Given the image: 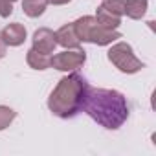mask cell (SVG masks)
Segmentation results:
<instances>
[{
  "instance_id": "1",
  "label": "cell",
  "mask_w": 156,
  "mask_h": 156,
  "mask_svg": "<svg viewBox=\"0 0 156 156\" xmlns=\"http://www.w3.org/2000/svg\"><path fill=\"white\" fill-rule=\"evenodd\" d=\"M83 110L101 127L116 130L129 118V105L121 92L110 88H92L87 94Z\"/></svg>"
},
{
  "instance_id": "2",
  "label": "cell",
  "mask_w": 156,
  "mask_h": 156,
  "mask_svg": "<svg viewBox=\"0 0 156 156\" xmlns=\"http://www.w3.org/2000/svg\"><path fill=\"white\" fill-rule=\"evenodd\" d=\"M88 90H90L88 81L81 73L72 72V73L64 75L57 83V87L51 90V94L48 98V108L51 110L53 116H57L61 119L75 118L83 110Z\"/></svg>"
},
{
  "instance_id": "3",
  "label": "cell",
  "mask_w": 156,
  "mask_h": 156,
  "mask_svg": "<svg viewBox=\"0 0 156 156\" xmlns=\"http://www.w3.org/2000/svg\"><path fill=\"white\" fill-rule=\"evenodd\" d=\"M73 24V30L79 37V41L83 42H92V44H98V46H108L112 42H116L118 39H121V33L118 30H107L103 26L98 24L96 17H81L77 19Z\"/></svg>"
},
{
  "instance_id": "4",
  "label": "cell",
  "mask_w": 156,
  "mask_h": 156,
  "mask_svg": "<svg viewBox=\"0 0 156 156\" xmlns=\"http://www.w3.org/2000/svg\"><path fill=\"white\" fill-rule=\"evenodd\" d=\"M108 61L123 73H136L141 68H145V64L134 55L132 46L129 42H116L108 48L107 51Z\"/></svg>"
},
{
  "instance_id": "5",
  "label": "cell",
  "mask_w": 156,
  "mask_h": 156,
  "mask_svg": "<svg viewBox=\"0 0 156 156\" xmlns=\"http://www.w3.org/2000/svg\"><path fill=\"white\" fill-rule=\"evenodd\" d=\"M87 61V51L81 48L64 50L61 53L51 55V68L59 72H77Z\"/></svg>"
},
{
  "instance_id": "6",
  "label": "cell",
  "mask_w": 156,
  "mask_h": 156,
  "mask_svg": "<svg viewBox=\"0 0 156 156\" xmlns=\"http://www.w3.org/2000/svg\"><path fill=\"white\" fill-rule=\"evenodd\" d=\"M55 46H57V39L50 28H39L33 33V50L46 53V55H51L55 51Z\"/></svg>"
},
{
  "instance_id": "7",
  "label": "cell",
  "mask_w": 156,
  "mask_h": 156,
  "mask_svg": "<svg viewBox=\"0 0 156 156\" xmlns=\"http://www.w3.org/2000/svg\"><path fill=\"white\" fill-rule=\"evenodd\" d=\"M55 39H57V44L66 48V50H75V48H81V41L77 37L75 30H73V24H64L61 26L57 31H55Z\"/></svg>"
},
{
  "instance_id": "8",
  "label": "cell",
  "mask_w": 156,
  "mask_h": 156,
  "mask_svg": "<svg viewBox=\"0 0 156 156\" xmlns=\"http://www.w3.org/2000/svg\"><path fill=\"white\" fill-rule=\"evenodd\" d=\"M2 39L6 41V44L8 46H20V44H24V41H26V28L20 24V22H13V24H8L2 31Z\"/></svg>"
},
{
  "instance_id": "9",
  "label": "cell",
  "mask_w": 156,
  "mask_h": 156,
  "mask_svg": "<svg viewBox=\"0 0 156 156\" xmlns=\"http://www.w3.org/2000/svg\"><path fill=\"white\" fill-rule=\"evenodd\" d=\"M96 20H98L99 26H103V28H107V30H118L119 24H121V17L116 15V13H112V11H108V9L103 8V6L98 8V11H96Z\"/></svg>"
},
{
  "instance_id": "10",
  "label": "cell",
  "mask_w": 156,
  "mask_h": 156,
  "mask_svg": "<svg viewBox=\"0 0 156 156\" xmlns=\"http://www.w3.org/2000/svg\"><path fill=\"white\" fill-rule=\"evenodd\" d=\"M26 62L33 68V70H46V68H51V55H46V53H41L37 50H30L28 55H26Z\"/></svg>"
},
{
  "instance_id": "11",
  "label": "cell",
  "mask_w": 156,
  "mask_h": 156,
  "mask_svg": "<svg viewBox=\"0 0 156 156\" xmlns=\"http://www.w3.org/2000/svg\"><path fill=\"white\" fill-rule=\"evenodd\" d=\"M149 0H127L125 4V15L132 20H140L147 13Z\"/></svg>"
},
{
  "instance_id": "12",
  "label": "cell",
  "mask_w": 156,
  "mask_h": 156,
  "mask_svg": "<svg viewBox=\"0 0 156 156\" xmlns=\"http://www.w3.org/2000/svg\"><path fill=\"white\" fill-rule=\"evenodd\" d=\"M48 2L46 0H22V11L30 17V19H37L44 13Z\"/></svg>"
},
{
  "instance_id": "13",
  "label": "cell",
  "mask_w": 156,
  "mask_h": 156,
  "mask_svg": "<svg viewBox=\"0 0 156 156\" xmlns=\"http://www.w3.org/2000/svg\"><path fill=\"white\" fill-rule=\"evenodd\" d=\"M15 118H17V112H15L13 108H9V107H6V105H0V130L8 129V127L13 123Z\"/></svg>"
},
{
  "instance_id": "14",
  "label": "cell",
  "mask_w": 156,
  "mask_h": 156,
  "mask_svg": "<svg viewBox=\"0 0 156 156\" xmlns=\"http://www.w3.org/2000/svg\"><path fill=\"white\" fill-rule=\"evenodd\" d=\"M125 4H127V0H103L101 6L121 17V15H125Z\"/></svg>"
},
{
  "instance_id": "15",
  "label": "cell",
  "mask_w": 156,
  "mask_h": 156,
  "mask_svg": "<svg viewBox=\"0 0 156 156\" xmlns=\"http://www.w3.org/2000/svg\"><path fill=\"white\" fill-rule=\"evenodd\" d=\"M13 13V2L11 0H0V17L8 19Z\"/></svg>"
},
{
  "instance_id": "16",
  "label": "cell",
  "mask_w": 156,
  "mask_h": 156,
  "mask_svg": "<svg viewBox=\"0 0 156 156\" xmlns=\"http://www.w3.org/2000/svg\"><path fill=\"white\" fill-rule=\"evenodd\" d=\"M6 51H8V44H6V41L2 39V33H0V59L6 57Z\"/></svg>"
},
{
  "instance_id": "17",
  "label": "cell",
  "mask_w": 156,
  "mask_h": 156,
  "mask_svg": "<svg viewBox=\"0 0 156 156\" xmlns=\"http://www.w3.org/2000/svg\"><path fill=\"white\" fill-rule=\"evenodd\" d=\"M48 4H51V6H64V4H68V2H72V0H46Z\"/></svg>"
},
{
  "instance_id": "18",
  "label": "cell",
  "mask_w": 156,
  "mask_h": 156,
  "mask_svg": "<svg viewBox=\"0 0 156 156\" xmlns=\"http://www.w3.org/2000/svg\"><path fill=\"white\" fill-rule=\"evenodd\" d=\"M11 2H17V0H11Z\"/></svg>"
}]
</instances>
